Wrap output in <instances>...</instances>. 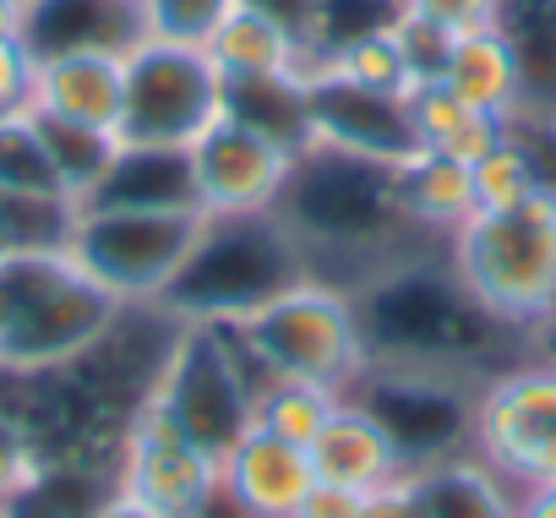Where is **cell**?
Masks as SVG:
<instances>
[{
	"instance_id": "1",
	"label": "cell",
	"mask_w": 556,
	"mask_h": 518,
	"mask_svg": "<svg viewBox=\"0 0 556 518\" xmlns=\"http://www.w3.org/2000/svg\"><path fill=\"white\" fill-rule=\"evenodd\" d=\"M126 317L66 240L0 251V377H50L88 361Z\"/></svg>"
},
{
	"instance_id": "2",
	"label": "cell",
	"mask_w": 556,
	"mask_h": 518,
	"mask_svg": "<svg viewBox=\"0 0 556 518\" xmlns=\"http://www.w3.org/2000/svg\"><path fill=\"white\" fill-rule=\"evenodd\" d=\"M202 323H218L235 339V350L251 366H262V377H301L333 393H355L371 371V333L361 306L339 285L312 274H290L240 312Z\"/></svg>"
},
{
	"instance_id": "3",
	"label": "cell",
	"mask_w": 556,
	"mask_h": 518,
	"mask_svg": "<svg viewBox=\"0 0 556 518\" xmlns=\"http://www.w3.org/2000/svg\"><path fill=\"white\" fill-rule=\"evenodd\" d=\"M447 274L485 323L545 333L556 323V197L469 213L447 235Z\"/></svg>"
},
{
	"instance_id": "4",
	"label": "cell",
	"mask_w": 556,
	"mask_h": 518,
	"mask_svg": "<svg viewBox=\"0 0 556 518\" xmlns=\"http://www.w3.org/2000/svg\"><path fill=\"white\" fill-rule=\"evenodd\" d=\"M213 218L197 202H83L66 224V251L126 312L164 306Z\"/></svg>"
},
{
	"instance_id": "5",
	"label": "cell",
	"mask_w": 556,
	"mask_h": 518,
	"mask_svg": "<svg viewBox=\"0 0 556 518\" xmlns=\"http://www.w3.org/2000/svg\"><path fill=\"white\" fill-rule=\"evenodd\" d=\"M224 115V72L202 45L137 39L126 50L115 142L137 153H186Z\"/></svg>"
},
{
	"instance_id": "6",
	"label": "cell",
	"mask_w": 556,
	"mask_h": 518,
	"mask_svg": "<svg viewBox=\"0 0 556 518\" xmlns=\"http://www.w3.org/2000/svg\"><path fill=\"white\" fill-rule=\"evenodd\" d=\"M464 447L513 491L556 480V355L496 371L464 409Z\"/></svg>"
},
{
	"instance_id": "7",
	"label": "cell",
	"mask_w": 556,
	"mask_h": 518,
	"mask_svg": "<svg viewBox=\"0 0 556 518\" xmlns=\"http://www.w3.org/2000/svg\"><path fill=\"white\" fill-rule=\"evenodd\" d=\"M115 491L148 502L164 518H207L218 507V453L202 447L153 393L131 404L115 442Z\"/></svg>"
},
{
	"instance_id": "8",
	"label": "cell",
	"mask_w": 556,
	"mask_h": 518,
	"mask_svg": "<svg viewBox=\"0 0 556 518\" xmlns=\"http://www.w3.org/2000/svg\"><path fill=\"white\" fill-rule=\"evenodd\" d=\"M301 169V153L290 142L267 137L262 126L240 115H218L191 148H186V175H191V202L224 224V218H273L290 197V180Z\"/></svg>"
},
{
	"instance_id": "9",
	"label": "cell",
	"mask_w": 556,
	"mask_h": 518,
	"mask_svg": "<svg viewBox=\"0 0 556 518\" xmlns=\"http://www.w3.org/2000/svg\"><path fill=\"white\" fill-rule=\"evenodd\" d=\"M306 104H312V142L306 148L344 153V159H361L377 169H393L420 148L399 93H371V88H350L339 77H312Z\"/></svg>"
},
{
	"instance_id": "10",
	"label": "cell",
	"mask_w": 556,
	"mask_h": 518,
	"mask_svg": "<svg viewBox=\"0 0 556 518\" xmlns=\"http://www.w3.org/2000/svg\"><path fill=\"white\" fill-rule=\"evenodd\" d=\"M312 480V453L256 420H245V431L218 453V502L235 518H290Z\"/></svg>"
},
{
	"instance_id": "11",
	"label": "cell",
	"mask_w": 556,
	"mask_h": 518,
	"mask_svg": "<svg viewBox=\"0 0 556 518\" xmlns=\"http://www.w3.org/2000/svg\"><path fill=\"white\" fill-rule=\"evenodd\" d=\"M126 50L121 45H77V50L39 55L28 110L115 137V126H121V88H126Z\"/></svg>"
},
{
	"instance_id": "12",
	"label": "cell",
	"mask_w": 556,
	"mask_h": 518,
	"mask_svg": "<svg viewBox=\"0 0 556 518\" xmlns=\"http://www.w3.org/2000/svg\"><path fill=\"white\" fill-rule=\"evenodd\" d=\"M202 50L213 55L224 83H251V77H301V83H312V72L323 66V50L295 23L256 7V0H235L229 17L207 34Z\"/></svg>"
},
{
	"instance_id": "13",
	"label": "cell",
	"mask_w": 556,
	"mask_h": 518,
	"mask_svg": "<svg viewBox=\"0 0 556 518\" xmlns=\"http://www.w3.org/2000/svg\"><path fill=\"white\" fill-rule=\"evenodd\" d=\"M306 453H312L317 480L355 485V491H371V485L415 469V453L404 447L393 420L382 409H371L366 399H355V393L339 399V409L328 415V426L317 431V442Z\"/></svg>"
},
{
	"instance_id": "14",
	"label": "cell",
	"mask_w": 556,
	"mask_h": 518,
	"mask_svg": "<svg viewBox=\"0 0 556 518\" xmlns=\"http://www.w3.org/2000/svg\"><path fill=\"white\" fill-rule=\"evenodd\" d=\"M464 104L491 110L502 121H518L529 110V72L518 55V39L507 34V23L475 28V34H453L442 72H437Z\"/></svg>"
},
{
	"instance_id": "15",
	"label": "cell",
	"mask_w": 556,
	"mask_h": 518,
	"mask_svg": "<svg viewBox=\"0 0 556 518\" xmlns=\"http://www.w3.org/2000/svg\"><path fill=\"white\" fill-rule=\"evenodd\" d=\"M404 115H409V131H415L420 148H437V153H447V159H458V164H475L480 153H491V148L507 137V126H513V121H502V115H491V110L464 104L442 77L409 83Z\"/></svg>"
},
{
	"instance_id": "16",
	"label": "cell",
	"mask_w": 556,
	"mask_h": 518,
	"mask_svg": "<svg viewBox=\"0 0 556 518\" xmlns=\"http://www.w3.org/2000/svg\"><path fill=\"white\" fill-rule=\"evenodd\" d=\"M393 180V202H399V218L415 224V229H437V235H453L469 213H475V180H469V164L437 153V148H415L404 164L388 169Z\"/></svg>"
},
{
	"instance_id": "17",
	"label": "cell",
	"mask_w": 556,
	"mask_h": 518,
	"mask_svg": "<svg viewBox=\"0 0 556 518\" xmlns=\"http://www.w3.org/2000/svg\"><path fill=\"white\" fill-rule=\"evenodd\" d=\"M415 491H420L426 518H518V491L496 469H485L469 447L420 458Z\"/></svg>"
},
{
	"instance_id": "18",
	"label": "cell",
	"mask_w": 556,
	"mask_h": 518,
	"mask_svg": "<svg viewBox=\"0 0 556 518\" xmlns=\"http://www.w3.org/2000/svg\"><path fill=\"white\" fill-rule=\"evenodd\" d=\"M0 197H7V202H45V207L77 213V197H72L66 175L55 169L34 110L0 115Z\"/></svg>"
},
{
	"instance_id": "19",
	"label": "cell",
	"mask_w": 556,
	"mask_h": 518,
	"mask_svg": "<svg viewBox=\"0 0 556 518\" xmlns=\"http://www.w3.org/2000/svg\"><path fill=\"white\" fill-rule=\"evenodd\" d=\"M312 77H339V83H350V88L399 93V99L409 93V83H420L393 17H388V23H371V28L350 34V39L323 45V66H317Z\"/></svg>"
},
{
	"instance_id": "20",
	"label": "cell",
	"mask_w": 556,
	"mask_h": 518,
	"mask_svg": "<svg viewBox=\"0 0 556 518\" xmlns=\"http://www.w3.org/2000/svg\"><path fill=\"white\" fill-rule=\"evenodd\" d=\"M344 393L323 388V382H301V377H267L256 393H251V420L278 431L285 442H301L312 447L317 431L328 426V415L339 409Z\"/></svg>"
},
{
	"instance_id": "21",
	"label": "cell",
	"mask_w": 556,
	"mask_h": 518,
	"mask_svg": "<svg viewBox=\"0 0 556 518\" xmlns=\"http://www.w3.org/2000/svg\"><path fill=\"white\" fill-rule=\"evenodd\" d=\"M39 131H45V148L55 159V169L66 175L72 197L83 202L88 191H99V180L115 169L121 159V142L110 131H93V126H72V121H50V115H34Z\"/></svg>"
},
{
	"instance_id": "22",
	"label": "cell",
	"mask_w": 556,
	"mask_h": 518,
	"mask_svg": "<svg viewBox=\"0 0 556 518\" xmlns=\"http://www.w3.org/2000/svg\"><path fill=\"white\" fill-rule=\"evenodd\" d=\"M469 180H475V213H496V207H518V202H529L534 191H545L540 186V169H534V159H529V148H523V137L507 126V137L491 148V153H480L475 164H469Z\"/></svg>"
},
{
	"instance_id": "23",
	"label": "cell",
	"mask_w": 556,
	"mask_h": 518,
	"mask_svg": "<svg viewBox=\"0 0 556 518\" xmlns=\"http://www.w3.org/2000/svg\"><path fill=\"white\" fill-rule=\"evenodd\" d=\"M45 480H50L45 437L23 415L0 409V507H23Z\"/></svg>"
},
{
	"instance_id": "24",
	"label": "cell",
	"mask_w": 556,
	"mask_h": 518,
	"mask_svg": "<svg viewBox=\"0 0 556 518\" xmlns=\"http://www.w3.org/2000/svg\"><path fill=\"white\" fill-rule=\"evenodd\" d=\"M235 0H137V23L148 39L207 45V34L229 17Z\"/></svg>"
},
{
	"instance_id": "25",
	"label": "cell",
	"mask_w": 556,
	"mask_h": 518,
	"mask_svg": "<svg viewBox=\"0 0 556 518\" xmlns=\"http://www.w3.org/2000/svg\"><path fill=\"white\" fill-rule=\"evenodd\" d=\"M393 17H409V23H426L437 34H475V28H491L507 17V0H393Z\"/></svg>"
},
{
	"instance_id": "26",
	"label": "cell",
	"mask_w": 556,
	"mask_h": 518,
	"mask_svg": "<svg viewBox=\"0 0 556 518\" xmlns=\"http://www.w3.org/2000/svg\"><path fill=\"white\" fill-rule=\"evenodd\" d=\"M34 66H39V50L28 45L23 28L0 34V115L28 110V99H34Z\"/></svg>"
},
{
	"instance_id": "27",
	"label": "cell",
	"mask_w": 556,
	"mask_h": 518,
	"mask_svg": "<svg viewBox=\"0 0 556 518\" xmlns=\"http://www.w3.org/2000/svg\"><path fill=\"white\" fill-rule=\"evenodd\" d=\"M361 518H426L420 491H415V469H404V475L371 485L366 502H361Z\"/></svg>"
},
{
	"instance_id": "28",
	"label": "cell",
	"mask_w": 556,
	"mask_h": 518,
	"mask_svg": "<svg viewBox=\"0 0 556 518\" xmlns=\"http://www.w3.org/2000/svg\"><path fill=\"white\" fill-rule=\"evenodd\" d=\"M366 491L355 485H333V480H312V491L301 496V507L290 518H361Z\"/></svg>"
},
{
	"instance_id": "29",
	"label": "cell",
	"mask_w": 556,
	"mask_h": 518,
	"mask_svg": "<svg viewBox=\"0 0 556 518\" xmlns=\"http://www.w3.org/2000/svg\"><path fill=\"white\" fill-rule=\"evenodd\" d=\"M83 518H164V513H153L148 502H137V496H126V491H115V485H110V491H104Z\"/></svg>"
},
{
	"instance_id": "30",
	"label": "cell",
	"mask_w": 556,
	"mask_h": 518,
	"mask_svg": "<svg viewBox=\"0 0 556 518\" xmlns=\"http://www.w3.org/2000/svg\"><path fill=\"white\" fill-rule=\"evenodd\" d=\"M518 518H556V480L534 485V491H518Z\"/></svg>"
},
{
	"instance_id": "31",
	"label": "cell",
	"mask_w": 556,
	"mask_h": 518,
	"mask_svg": "<svg viewBox=\"0 0 556 518\" xmlns=\"http://www.w3.org/2000/svg\"><path fill=\"white\" fill-rule=\"evenodd\" d=\"M23 17H28L23 0H0V34H7V28H23Z\"/></svg>"
},
{
	"instance_id": "32",
	"label": "cell",
	"mask_w": 556,
	"mask_h": 518,
	"mask_svg": "<svg viewBox=\"0 0 556 518\" xmlns=\"http://www.w3.org/2000/svg\"><path fill=\"white\" fill-rule=\"evenodd\" d=\"M0 518H23V513H12V507H0Z\"/></svg>"
},
{
	"instance_id": "33",
	"label": "cell",
	"mask_w": 556,
	"mask_h": 518,
	"mask_svg": "<svg viewBox=\"0 0 556 518\" xmlns=\"http://www.w3.org/2000/svg\"><path fill=\"white\" fill-rule=\"evenodd\" d=\"M23 7H34V0H23Z\"/></svg>"
}]
</instances>
